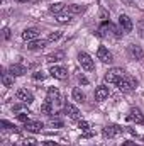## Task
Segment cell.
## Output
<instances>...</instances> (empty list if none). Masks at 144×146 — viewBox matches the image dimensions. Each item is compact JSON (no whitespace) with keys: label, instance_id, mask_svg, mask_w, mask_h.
I'll list each match as a JSON object with an SVG mask.
<instances>
[{"label":"cell","instance_id":"cell-17","mask_svg":"<svg viewBox=\"0 0 144 146\" xmlns=\"http://www.w3.org/2000/svg\"><path fill=\"white\" fill-rule=\"evenodd\" d=\"M66 12L71 14V15H80L83 12H87V5H78V3H71L66 7Z\"/></svg>","mask_w":144,"mask_h":146},{"label":"cell","instance_id":"cell-11","mask_svg":"<svg viewBox=\"0 0 144 146\" xmlns=\"http://www.w3.org/2000/svg\"><path fill=\"white\" fill-rule=\"evenodd\" d=\"M108 95H110V90L105 85H100V87L95 88V100L97 102H104L105 99H108Z\"/></svg>","mask_w":144,"mask_h":146},{"label":"cell","instance_id":"cell-20","mask_svg":"<svg viewBox=\"0 0 144 146\" xmlns=\"http://www.w3.org/2000/svg\"><path fill=\"white\" fill-rule=\"evenodd\" d=\"M71 97H73V100H75V102H78V104H83V102H85V99H87V97H85V94L81 92V88H78V87H75V88L71 90Z\"/></svg>","mask_w":144,"mask_h":146},{"label":"cell","instance_id":"cell-35","mask_svg":"<svg viewBox=\"0 0 144 146\" xmlns=\"http://www.w3.org/2000/svg\"><path fill=\"white\" fill-rule=\"evenodd\" d=\"M78 82H80V83H83V85H88V80H87L83 75H80V76H78Z\"/></svg>","mask_w":144,"mask_h":146},{"label":"cell","instance_id":"cell-14","mask_svg":"<svg viewBox=\"0 0 144 146\" xmlns=\"http://www.w3.org/2000/svg\"><path fill=\"white\" fill-rule=\"evenodd\" d=\"M22 39L27 41V42L39 39V29H36V27H29V29H26V31L22 33Z\"/></svg>","mask_w":144,"mask_h":146},{"label":"cell","instance_id":"cell-12","mask_svg":"<svg viewBox=\"0 0 144 146\" xmlns=\"http://www.w3.org/2000/svg\"><path fill=\"white\" fill-rule=\"evenodd\" d=\"M129 119L134 121L136 124H144V114L137 107H132V109L129 110Z\"/></svg>","mask_w":144,"mask_h":146},{"label":"cell","instance_id":"cell-34","mask_svg":"<svg viewBox=\"0 0 144 146\" xmlns=\"http://www.w3.org/2000/svg\"><path fill=\"white\" fill-rule=\"evenodd\" d=\"M2 37L7 41V39H10V29L9 27H3V31H2Z\"/></svg>","mask_w":144,"mask_h":146},{"label":"cell","instance_id":"cell-27","mask_svg":"<svg viewBox=\"0 0 144 146\" xmlns=\"http://www.w3.org/2000/svg\"><path fill=\"white\" fill-rule=\"evenodd\" d=\"M29 114H31V112H20V114H17V119H19L20 122H27V121H29Z\"/></svg>","mask_w":144,"mask_h":146},{"label":"cell","instance_id":"cell-37","mask_svg":"<svg viewBox=\"0 0 144 146\" xmlns=\"http://www.w3.org/2000/svg\"><path fill=\"white\" fill-rule=\"evenodd\" d=\"M100 17H102L104 21H107V19H108V14H107V12H105V10H104V9L100 10Z\"/></svg>","mask_w":144,"mask_h":146},{"label":"cell","instance_id":"cell-9","mask_svg":"<svg viewBox=\"0 0 144 146\" xmlns=\"http://www.w3.org/2000/svg\"><path fill=\"white\" fill-rule=\"evenodd\" d=\"M97 58H98L102 63H112V61H114V56H112V53L108 51L105 46H100V48L97 49Z\"/></svg>","mask_w":144,"mask_h":146},{"label":"cell","instance_id":"cell-15","mask_svg":"<svg viewBox=\"0 0 144 146\" xmlns=\"http://www.w3.org/2000/svg\"><path fill=\"white\" fill-rule=\"evenodd\" d=\"M63 110H65V114H66L70 119H80V110H78V107H75V106L70 104V102L65 104Z\"/></svg>","mask_w":144,"mask_h":146},{"label":"cell","instance_id":"cell-29","mask_svg":"<svg viewBox=\"0 0 144 146\" xmlns=\"http://www.w3.org/2000/svg\"><path fill=\"white\" fill-rule=\"evenodd\" d=\"M137 34L144 39V21H139L137 22Z\"/></svg>","mask_w":144,"mask_h":146},{"label":"cell","instance_id":"cell-22","mask_svg":"<svg viewBox=\"0 0 144 146\" xmlns=\"http://www.w3.org/2000/svg\"><path fill=\"white\" fill-rule=\"evenodd\" d=\"M63 10H66V5H65V3H61V2L53 3V5L49 7V12H51V14H56V15H59Z\"/></svg>","mask_w":144,"mask_h":146},{"label":"cell","instance_id":"cell-32","mask_svg":"<svg viewBox=\"0 0 144 146\" xmlns=\"http://www.w3.org/2000/svg\"><path fill=\"white\" fill-rule=\"evenodd\" d=\"M22 146H37V141L36 139H24Z\"/></svg>","mask_w":144,"mask_h":146},{"label":"cell","instance_id":"cell-24","mask_svg":"<svg viewBox=\"0 0 144 146\" xmlns=\"http://www.w3.org/2000/svg\"><path fill=\"white\" fill-rule=\"evenodd\" d=\"M2 83L3 87H12L14 85V75H9V73H2Z\"/></svg>","mask_w":144,"mask_h":146},{"label":"cell","instance_id":"cell-13","mask_svg":"<svg viewBox=\"0 0 144 146\" xmlns=\"http://www.w3.org/2000/svg\"><path fill=\"white\" fill-rule=\"evenodd\" d=\"M24 127L29 133H41L42 127H44V124L41 121H27V122H24Z\"/></svg>","mask_w":144,"mask_h":146},{"label":"cell","instance_id":"cell-8","mask_svg":"<svg viewBox=\"0 0 144 146\" xmlns=\"http://www.w3.org/2000/svg\"><path fill=\"white\" fill-rule=\"evenodd\" d=\"M119 26H120V29H122L124 33H131L132 27H134L132 19H131L129 15H126V14H120V17H119Z\"/></svg>","mask_w":144,"mask_h":146},{"label":"cell","instance_id":"cell-25","mask_svg":"<svg viewBox=\"0 0 144 146\" xmlns=\"http://www.w3.org/2000/svg\"><path fill=\"white\" fill-rule=\"evenodd\" d=\"M71 19H73L71 14H59V15H56V21L59 24H68V22H71Z\"/></svg>","mask_w":144,"mask_h":146},{"label":"cell","instance_id":"cell-1","mask_svg":"<svg viewBox=\"0 0 144 146\" xmlns=\"http://www.w3.org/2000/svg\"><path fill=\"white\" fill-rule=\"evenodd\" d=\"M110 33H115V36L120 37L124 31H122V29H117L110 21H104V22L98 26V29H97V36H98V37H107Z\"/></svg>","mask_w":144,"mask_h":146},{"label":"cell","instance_id":"cell-19","mask_svg":"<svg viewBox=\"0 0 144 146\" xmlns=\"http://www.w3.org/2000/svg\"><path fill=\"white\" fill-rule=\"evenodd\" d=\"M46 44H48V39H36V41L27 42V48H29L31 51H37V49H42Z\"/></svg>","mask_w":144,"mask_h":146},{"label":"cell","instance_id":"cell-28","mask_svg":"<svg viewBox=\"0 0 144 146\" xmlns=\"http://www.w3.org/2000/svg\"><path fill=\"white\" fill-rule=\"evenodd\" d=\"M49 124H51L53 127H63V121H59V119H54V117H51Z\"/></svg>","mask_w":144,"mask_h":146},{"label":"cell","instance_id":"cell-5","mask_svg":"<svg viewBox=\"0 0 144 146\" xmlns=\"http://www.w3.org/2000/svg\"><path fill=\"white\" fill-rule=\"evenodd\" d=\"M127 54H129L131 60H136V61H141L144 58L143 48L137 46V44H129V46H127Z\"/></svg>","mask_w":144,"mask_h":146},{"label":"cell","instance_id":"cell-6","mask_svg":"<svg viewBox=\"0 0 144 146\" xmlns=\"http://www.w3.org/2000/svg\"><path fill=\"white\" fill-rule=\"evenodd\" d=\"M15 97H17V100H20L22 104H32V102H34V95H32V92H29L27 88H19V90L15 92Z\"/></svg>","mask_w":144,"mask_h":146},{"label":"cell","instance_id":"cell-30","mask_svg":"<svg viewBox=\"0 0 144 146\" xmlns=\"http://www.w3.org/2000/svg\"><path fill=\"white\" fill-rule=\"evenodd\" d=\"M61 37V33H51L49 36H48V42H51V41H56V39H59Z\"/></svg>","mask_w":144,"mask_h":146},{"label":"cell","instance_id":"cell-18","mask_svg":"<svg viewBox=\"0 0 144 146\" xmlns=\"http://www.w3.org/2000/svg\"><path fill=\"white\" fill-rule=\"evenodd\" d=\"M26 73H27V68H26L24 65H20V63L10 65V75H14V76H22V75H26Z\"/></svg>","mask_w":144,"mask_h":146},{"label":"cell","instance_id":"cell-16","mask_svg":"<svg viewBox=\"0 0 144 146\" xmlns=\"http://www.w3.org/2000/svg\"><path fill=\"white\" fill-rule=\"evenodd\" d=\"M48 100L49 102H61V94H59V90L56 88V87H49L48 88Z\"/></svg>","mask_w":144,"mask_h":146},{"label":"cell","instance_id":"cell-39","mask_svg":"<svg viewBox=\"0 0 144 146\" xmlns=\"http://www.w3.org/2000/svg\"><path fill=\"white\" fill-rule=\"evenodd\" d=\"M17 2H31V0H17Z\"/></svg>","mask_w":144,"mask_h":146},{"label":"cell","instance_id":"cell-21","mask_svg":"<svg viewBox=\"0 0 144 146\" xmlns=\"http://www.w3.org/2000/svg\"><path fill=\"white\" fill-rule=\"evenodd\" d=\"M61 60H65V53H63V51H54V53H51V54L46 58L48 63H58V61H61Z\"/></svg>","mask_w":144,"mask_h":146},{"label":"cell","instance_id":"cell-26","mask_svg":"<svg viewBox=\"0 0 144 146\" xmlns=\"http://www.w3.org/2000/svg\"><path fill=\"white\" fill-rule=\"evenodd\" d=\"M0 126H2L5 131H14V133H19V131L15 129V126H14V124H10V122H7V121H0Z\"/></svg>","mask_w":144,"mask_h":146},{"label":"cell","instance_id":"cell-23","mask_svg":"<svg viewBox=\"0 0 144 146\" xmlns=\"http://www.w3.org/2000/svg\"><path fill=\"white\" fill-rule=\"evenodd\" d=\"M41 112L46 115H53V102H49L46 99V102H42V106H41Z\"/></svg>","mask_w":144,"mask_h":146},{"label":"cell","instance_id":"cell-4","mask_svg":"<svg viewBox=\"0 0 144 146\" xmlns=\"http://www.w3.org/2000/svg\"><path fill=\"white\" fill-rule=\"evenodd\" d=\"M78 63H80L81 68L87 70V72H93V70H95V63H93L92 56H90L88 53H85V51H81V53L78 54Z\"/></svg>","mask_w":144,"mask_h":146},{"label":"cell","instance_id":"cell-10","mask_svg":"<svg viewBox=\"0 0 144 146\" xmlns=\"http://www.w3.org/2000/svg\"><path fill=\"white\" fill-rule=\"evenodd\" d=\"M124 129L120 127V126H115V124H110V126H105L104 127V131H102V134H104V138H115L117 134H120Z\"/></svg>","mask_w":144,"mask_h":146},{"label":"cell","instance_id":"cell-3","mask_svg":"<svg viewBox=\"0 0 144 146\" xmlns=\"http://www.w3.org/2000/svg\"><path fill=\"white\" fill-rule=\"evenodd\" d=\"M124 75H126V72L122 70V68H110L107 73H105V82L107 83H119L122 78H124Z\"/></svg>","mask_w":144,"mask_h":146},{"label":"cell","instance_id":"cell-7","mask_svg":"<svg viewBox=\"0 0 144 146\" xmlns=\"http://www.w3.org/2000/svg\"><path fill=\"white\" fill-rule=\"evenodd\" d=\"M49 75L56 80H66L68 78V70L63 68V66H58V65H53L49 68Z\"/></svg>","mask_w":144,"mask_h":146},{"label":"cell","instance_id":"cell-38","mask_svg":"<svg viewBox=\"0 0 144 146\" xmlns=\"http://www.w3.org/2000/svg\"><path fill=\"white\" fill-rule=\"evenodd\" d=\"M122 146H137V145L132 143V141H126V143H122Z\"/></svg>","mask_w":144,"mask_h":146},{"label":"cell","instance_id":"cell-2","mask_svg":"<svg viewBox=\"0 0 144 146\" xmlns=\"http://www.w3.org/2000/svg\"><path fill=\"white\" fill-rule=\"evenodd\" d=\"M117 87H119L120 92L129 94V92H132V90L137 87V80H136L134 76H131V75H124V78L117 83Z\"/></svg>","mask_w":144,"mask_h":146},{"label":"cell","instance_id":"cell-31","mask_svg":"<svg viewBox=\"0 0 144 146\" xmlns=\"http://www.w3.org/2000/svg\"><path fill=\"white\" fill-rule=\"evenodd\" d=\"M12 110H14V112H19V114H20V112H29V110L26 109L24 106H20V104H17V106H14V107H12Z\"/></svg>","mask_w":144,"mask_h":146},{"label":"cell","instance_id":"cell-36","mask_svg":"<svg viewBox=\"0 0 144 146\" xmlns=\"http://www.w3.org/2000/svg\"><path fill=\"white\" fill-rule=\"evenodd\" d=\"M34 80H44V75L41 72H36L34 73Z\"/></svg>","mask_w":144,"mask_h":146},{"label":"cell","instance_id":"cell-33","mask_svg":"<svg viewBox=\"0 0 144 146\" xmlns=\"http://www.w3.org/2000/svg\"><path fill=\"white\" fill-rule=\"evenodd\" d=\"M78 127H80L81 131H87V129L90 127V124H88L87 121H80V122H78Z\"/></svg>","mask_w":144,"mask_h":146}]
</instances>
